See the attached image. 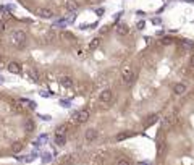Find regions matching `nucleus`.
Instances as JSON below:
<instances>
[{"instance_id":"f257e3e1","label":"nucleus","mask_w":194,"mask_h":165,"mask_svg":"<svg viewBox=\"0 0 194 165\" xmlns=\"http://www.w3.org/2000/svg\"><path fill=\"white\" fill-rule=\"evenodd\" d=\"M194 83V39L180 34L152 37L113 80L68 121L55 128L58 147L123 144L159 125Z\"/></svg>"},{"instance_id":"f03ea898","label":"nucleus","mask_w":194,"mask_h":165,"mask_svg":"<svg viewBox=\"0 0 194 165\" xmlns=\"http://www.w3.org/2000/svg\"><path fill=\"white\" fill-rule=\"evenodd\" d=\"M152 165H194V83L159 121Z\"/></svg>"},{"instance_id":"7ed1b4c3","label":"nucleus","mask_w":194,"mask_h":165,"mask_svg":"<svg viewBox=\"0 0 194 165\" xmlns=\"http://www.w3.org/2000/svg\"><path fill=\"white\" fill-rule=\"evenodd\" d=\"M55 165H139L136 154L121 144L81 147L65 154Z\"/></svg>"},{"instance_id":"20e7f679","label":"nucleus","mask_w":194,"mask_h":165,"mask_svg":"<svg viewBox=\"0 0 194 165\" xmlns=\"http://www.w3.org/2000/svg\"><path fill=\"white\" fill-rule=\"evenodd\" d=\"M7 70L12 73V75H21V65L15 60H10L7 65Z\"/></svg>"},{"instance_id":"39448f33","label":"nucleus","mask_w":194,"mask_h":165,"mask_svg":"<svg viewBox=\"0 0 194 165\" xmlns=\"http://www.w3.org/2000/svg\"><path fill=\"white\" fill-rule=\"evenodd\" d=\"M23 149H24V142L23 141H15V142L10 144V152L12 154H19Z\"/></svg>"},{"instance_id":"423d86ee","label":"nucleus","mask_w":194,"mask_h":165,"mask_svg":"<svg viewBox=\"0 0 194 165\" xmlns=\"http://www.w3.org/2000/svg\"><path fill=\"white\" fill-rule=\"evenodd\" d=\"M5 31H7V23L3 21V19H0V36L5 34Z\"/></svg>"},{"instance_id":"0eeeda50","label":"nucleus","mask_w":194,"mask_h":165,"mask_svg":"<svg viewBox=\"0 0 194 165\" xmlns=\"http://www.w3.org/2000/svg\"><path fill=\"white\" fill-rule=\"evenodd\" d=\"M102 2H105V0H91V3H92V5H97V3H102Z\"/></svg>"},{"instance_id":"6e6552de","label":"nucleus","mask_w":194,"mask_h":165,"mask_svg":"<svg viewBox=\"0 0 194 165\" xmlns=\"http://www.w3.org/2000/svg\"><path fill=\"white\" fill-rule=\"evenodd\" d=\"M3 81H5V80H3V76H0V84H2Z\"/></svg>"},{"instance_id":"1a4fd4ad","label":"nucleus","mask_w":194,"mask_h":165,"mask_svg":"<svg viewBox=\"0 0 194 165\" xmlns=\"http://www.w3.org/2000/svg\"><path fill=\"white\" fill-rule=\"evenodd\" d=\"M0 60H2V54H0Z\"/></svg>"}]
</instances>
